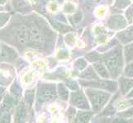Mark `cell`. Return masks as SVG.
<instances>
[{"instance_id":"1","label":"cell","mask_w":133,"mask_h":123,"mask_svg":"<svg viewBox=\"0 0 133 123\" xmlns=\"http://www.w3.org/2000/svg\"><path fill=\"white\" fill-rule=\"evenodd\" d=\"M55 34L43 18L34 14H15L8 25L0 29V41L15 47L20 53L33 48L50 52Z\"/></svg>"},{"instance_id":"2","label":"cell","mask_w":133,"mask_h":123,"mask_svg":"<svg viewBox=\"0 0 133 123\" xmlns=\"http://www.w3.org/2000/svg\"><path fill=\"white\" fill-rule=\"evenodd\" d=\"M102 60L108 68L111 78H119L124 66V55L122 47L117 45L115 48L108 51L103 54Z\"/></svg>"},{"instance_id":"3","label":"cell","mask_w":133,"mask_h":123,"mask_svg":"<svg viewBox=\"0 0 133 123\" xmlns=\"http://www.w3.org/2000/svg\"><path fill=\"white\" fill-rule=\"evenodd\" d=\"M84 93L91 105V110L95 114H98L103 110L112 96V94L108 91L94 88H86Z\"/></svg>"},{"instance_id":"4","label":"cell","mask_w":133,"mask_h":123,"mask_svg":"<svg viewBox=\"0 0 133 123\" xmlns=\"http://www.w3.org/2000/svg\"><path fill=\"white\" fill-rule=\"evenodd\" d=\"M58 97L57 85L40 82L37 85L36 95V110L38 111L45 103L56 100Z\"/></svg>"},{"instance_id":"5","label":"cell","mask_w":133,"mask_h":123,"mask_svg":"<svg viewBox=\"0 0 133 123\" xmlns=\"http://www.w3.org/2000/svg\"><path fill=\"white\" fill-rule=\"evenodd\" d=\"M79 84L85 88H94V89H103L105 91L114 94L118 90V83L115 80H106V79H98V80H79Z\"/></svg>"},{"instance_id":"6","label":"cell","mask_w":133,"mask_h":123,"mask_svg":"<svg viewBox=\"0 0 133 123\" xmlns=\"http://www.w3.org/2000/svg\"><path fill=\"white\" fill-rule=\"evenodd\" d=\"M69 102L71 106L79 108V110H91V105L83 90L79 89L70 94Z\"/></svg>"},{"instance_id":"7","label":"cell","mask_w":133,"mask_h":123,"mask_svg":"<svg viewBox=\"0 0 133 123\" xmlns=\"http://www.w3.org/2000/svg\"><path fill=\"white\" fill-rule=\"evenodd\" d=\"M19 60L18 53L14 48L5 44H0V62L17 64Z\"/></svg>"},{"instance_id":"8","label":"cell","mask_w":133,"mask_h":123,"mask_svg":"<svg viewBox=\"0 0 133 123\" xmlns=\"http://www.w3.org/2000/svg\"><path fill=\"white\" fill-rule=\"evenodd\" d=\"M15 76L14 67L11 65L2 64L0 65V85L7 86L12 81Z\"/></svg>"},{"instance_id":"9","label":"cell","mask_w":133,"mask_h":123,"mask_svg":"<svg viewBox=\"0 0 133 123\" xmlns=\"http://www.w3.org/2000/svg\"><path fill=\"white\" fill-rule=\"evenodd\" d=\"M29 108L25 102H20L15 108L13 123H26L29 116Z\"/></svg>"},{"instance_id":"10","label":"cell","mask_w":133,"mask_h":123,"mask_svg":"<svg viewBox=\"0 0 133 123\" xmlns=\"http://www.w3.org/2000/svg\"><path fill=\"white\" fill-rule=\"evenodd\" d=\"M127 24V20L121 15H112L107 21V25L110 29L114 30H119L126 28Z\"/></svg>"},{"instance_id":"11","label":"cell","mask_w":133,"mask_h":123,"mask_svg":"<svg viewBox=\"0 0 133 123\" xmlns=\"http://www.w3.org/2000/svg\"><path fill=\"white\" fill-rule=\"evenodd\" d=\"M20 99H18L15 96H13L11 94H6L0 104V110H8V111H13L14 108L19 103Z\"/></svg>"},{"instance_id":"12","label":"cell","mask_w":133,"mask_h":123,"mask_svg":"<svg viewBox=\"0 0 133 123\" xmlns=\"http://www.w3.org/2000/svg\"><path fill=\"white\" fill-rule=\"evenodd\" d=\"M118 88L122 96L126 95L130 92L133 88V78L126 76H120L118 78Z\"/></svg>"},{"instance_id":"13","label":"cell","mask_w":133,"mask_h":123,"mask_svg":"<svg viewBox=\"0 0 133 123\" xmlns=\"http://www.w3.org/2000/svg\"><path fill=\"white\" fill-rule=\"evenodd\" d=\"M13 9L22 15L28 14L31 12V7L26 0H12Z\"/></svg>"},{"instance_id":"14","label":"cell","mask_w":133,"mask_h":123,"mask_svg":"<svg viewBox=\"0 0 133 123\" xmlns=\"http://www.w3.org/2000/svg\"><path fill=\"white\" fill-rule=\"evenodd\" d=\"M95 113L92 110H79L77 112L75 121L78 123H90L93 121V117Z\"/></svg>"},{"instance_id":"15","label":"cell","mask_w":133,"mask_h":123,"mask_svg":"<svg viewBox=\"0 0 133 123\" xmlns=\"http://www.w3.org/2000/svg\"><path fill=\"white\" fill-rule=\"evenodd\" d=\"M117 38L120 42L124 44L133 42V26L119 32L117 35Z\"/></svg>"},{"instance_id":"16","label":"cell","mask_w":133,"mask_h":123,"mask_svg":"<svg viewBox=\"0 0 133 123\" xmlns=\"http://www.w3.org/2000/svg\"><path fill=\"white\" fill-rule=\"evenodd\" d=\"M80 80H94L100 79L99 76L97 74V72L94 70L93 66H88L79 75Z\"/></svg>"},{"instance_id":"17","label":"cell","mask_w":133,"mask_h":123,"mask_svg":"<svg viewBox=\"0 0 133 123\" xmlns=\"http://www.w3.org/2000/svg\"><path fill=\"white\" fill-rule=\"evenodd\" d=\"M93 67L94 68V70L96 71V72H97V74L99 76V77H101V78L106 79V80L111 78L108 68L104 65V63L103 62H95V63H94Z\"/></svg>"},{"instance_id":"18","label":"cell","mask_w":133,"mask_h":123,"mask_svg":"<svg viewBox=\"0 0 133 123\" xmlns=\"http://www.w3.org/2000/svg\"><path fill=\"white\" fill-rule=\"evenodd\" d=\"M57 93H58V96L62 101L66 102L70 99L69 89L65 83H59L57 85Z\"/></svg>"},{"instance_id":"19","label":"cell","mask_w":133,"mask_h":123,"mask_svg":"<svg viewBox=\"0 0 133 123\" xmlns=\"http://www.w3.org/2000/svg\"><path fill=\"white\" fill-rule=\"evenodd\" d=\"M35 94H36L35 89H30L26 90L25 94H24V102L26 105L31 108L34 103Z\"/></svg>"},{"instance_id":"20","label":"cell","mask_w":133,"mask_h":123,"mask_svg":"<svg viewBox=\"0 0 133 123\" xmlns=\"http://www.w3.org/2000/svg\"><path fill=\"white\" fill-rule=\"evenodd\" d=\"M123 55L127 63L133 61V42L127 44L123 49Z\"/></svg>"},{"instance_id":"21","label":"cell","mask_w":133,"mask_h":123,"mask_svg":"<svg viewBox=\"0 0 133 123\" xmlns=\"http://www.w3.org/2000/svg\"><path fill=\"white\" fill-rule=\"evenodd\" d=\"M10 94L13 96H15L18 99L22 98V89L21 87V85H19L17 81H14L11 85L10 88Z\"/></svg>"},{"instance_id":"22","label":"cell","mask_w":133,"mask_h":123,"mask_svg":"<svg viewBox=\"0 0 133 123\" xmlns=\"http://www.w3.org/2000/svg\"><path fill=\"white\" fill-rule=\"evenodd\" d=\"M12 111L0 110V123H11Z\"/></svg>"},{"instance_id":"23","label":"cell","mask_w":133,"mask_h":123,"mask_svg":"<svg viewBox=\"0 0 133 123\" xmlns=\"http://www.w3.org/2000/svg\"><path fill=\"white\" fill-rule=\"evenodd\" d=\"M87 67H88V61L85 60V59L83 58H78L74 62V67L78 71H84Z\"/></svg>"},{"instance_id":"24","label":"cell","mask_w":133,"mask_h":123,"mask_svg":"<svg viewBox=\"0 0 133 123\" xmlns=\"http://www.w3.org/2000/svg\"><path fill=\"white\" fill-rule=\"evenodd\" d=\"M116 115L122 118H125V119H131L133 117V106L126 108L125 110L117 112Z\"/></svg>"},{"instance_id":"25","label":"cell","mask_w":133,"mask_h":123,"mask_svg":"<svg viewBox=\"0 0 133 123\" xmlns=\"http://www.w3.org/2000/svg\"><path fill=\"white\" fill-rule=\"evenodd\" d=\"M11 19V13L2 12H0V29L3 28L4 26L8 23V21Z\"/></svg>"},{"instance_id":"26","label":"cell","mask_w":133,"mask_h":123,"mask_svg":"<svg viewBox=\"0 0 133 123\" xmlns=\"http://www.w3.org/2000/svg\"><path fill=\"white\" fill-rule=\"evenodd\" d=\"M85 58L87 59V61H89L90 62L95 63L98 62H101V56L97 52H90L88 54H86Z\"/></svg>"},{"instance_id":"27","label":"cell","mask_w":133,"mask_h":123,"mask_svg":"<svg viewBox=\"0 0 133 123\" xmlns=\"http://www.w3.org/2000/svg\"><path fill=\"white\" fill-rule=\"evenodd\" d=\"M65 85L68 87L69 89H70L72 91H76V90H79V83L75 80H72V79H67L65 82Z\"/></svg>"},{"instance_id":"28","label":"cell","mask_w":133,"mask_h":123,"mask_svg":"<svg viewBox=\"0 0 133 123\" xmlns=\"http://www.w3.org/2000/svg\"><path fill=\"white\" fill-rule=\"evenodd\" d=\"M130 3V0H116L115 3H114L113 7L117 9H123L129 5Z\"/></svg>"},{"instance_id":"29","label":"cell","mask_w":133,"mask_h":123,"mask_svg":"<svg viewBox=\"0 0 133 123\" xmlns=\"http://www.w3.org/2000/svg\"><path fill=\"white\" fill-rule=\"evenodd\" d=\"M124 76L133 78V61L128 62L124 69Z\"/></svg>"},{"instance_id":"30","label":"cell","mask_w":133,"mask_h":123,"mask_svg":"<svg viewBox=\"0 0 133 123\" xmlns=\"http://www.w3.org/2000/svg\"><path fill=\"white\" fill-rule=\"evenodd\" d=\"M127 21L129 24H133V6L129 7L125 12Z\"/></svg>"},{"instance_id":"31","label":"cell","mask_w":133,"mask_h":123,"mask_svg":"<svg viewBox=\"0 0 133 123\" xmlns=\"http://www.w3.org/2000/svg\"><path fill=\"white\" fill-rule=\"evenodd\" d=\"M76 114H77V111L75 110V108L70 105V107L67 110V116L69 118V121H71L74 120L75 118Z\"/></svg>"},{"instance_id":"32","label":"cell","mask_w":133,"mask_h":123,"mask_svg":"<svg viewBox=\"0 0 133 123\" xmlns=\"http://www.w3.org/2000/svg\"><path fill=\"white\" fill-rule=\"evenodd\" d=\"M75 5H74V4L70 3H66L63 7V11L65 12V13H72V12H75Z\"/></svg>"},{"instance_id":"33","label":"cell","mask_w":133,"mask_h":123,"mask_svg":"<svg viewBox=\"0 0 133 123\" xmlns=\"http://www.w3.org/2000/svg\"><path fill=\"white\" fill-rule=\"evenodd\" d=\"M65 42L68 45H70V46H72L73 44H74L75 43V36L74 35H66V37H65Z\"/></svg>"},{"instance_id":"34","label":"cell","mask_w":133,"mask_h":123,"mask_svg":"<svg viewBox=\"0 0 133 123\" xmlns=\"http://www.w3.org/2000/svg\"><path fill=\"white\" fill-rule=\"evenodd\" d=\"M67 56H68V52L65 51V50H61V51H59L58 53V58L61 59L65 58H67Z\"/></svg>"},{"instance_id":"35","label":"cell","mask_w":133,"mask_h":123,"mask_svg":"<svg viewBox=\"0 0 133 123\" xmlns=\"http://www.w3.org/2000/svg\"><path fill=\"white\" fill-rule=\"evenodd\" d=\"M73 19H74V21L76 22V23H79V22L81 21V14L80 12H77L73 16Z\"/></svg>"},{"instance_id":"36","label":"cell","mask_w":133,"mask_h":123,"mask_svg":"<svg viewBox=\"0 0 133 123\" xmlns=\"http://www.w3.org/2000/svg\"><path fill=\"white\" fill-rule=\"evenodd\" d=\"M125 98H127V99H133V88H132V89L130 91V92L126 95Z\"/></svg>"},{"instance_id":"37","label":"cell","mask_w":133,"mask_h":123,"mask_svg":"<svg viewBox=\"0 0 133 123\" xmlns=\"http://www.w3.org/2000/svg\"><path fill=\"white\" fill-rule=\"evenodd\" d=\"M6 90V89H5V86H0V95H2L3 93H4V91Z\"/></svg>"},{"instance_id":"38","label":"cell","mask_w":133,"mask_h":123,"mask_svg":"<svg viewBox=\"0 0 133 123\" xmlns=\"http://www.w3.org/2000/svg\"><path fill=\"white\" fill-rule=\"evenodd\" d=\"M7 0H0V5H3V4L6 3Z\"/></svg>"},{"instance_id":"39","label":"cell","mask_w":133,"mask_h":123,"mask_svg":"<svg viewBox=\"0 0 133 123\" xmlns=\"http://www.w3.org/2000/svg\"><path fill=\"white\" fill-rule=\"evenodd\" d=\"M55 1L58 2L59 3H63V1H64V0H55Z\"/></svg>"},{"instance_id":"40","label":"cell","mask_w":133,"mask_h":123,"mask_svg":"<svg viewBox=\"0 0 133 123\" xmlns=\"http://www.w3.org/2000/svg\"><path fill=\"white\" fill-rule=\"evenodd\" d=\"M3 96H2V95H0V103H1V102H2V100H3Z\"/></svg>"},{"instance_id":"41","label":"cell","mask_w":133,"mask_h":123,"mask_svg":"<svg viewBox=\"0 0 133 123\" xmlns=\"http://www.w3.org/2000/svg\"><path fill=\"white\" fill-rule=\"evenodd\" d=\"M70 123H78V122H77V121H75V120H73V121H70Z\"/></svg>"},{"instance_id":"42","label":"cell","mask_w":133,"mask_h":123,"mask_svg":"<svg viewBox=\"0 0 133 123\" xmlns=\"http://www.w3.org/2000/svg\"><path fill=\"white\" fill-rule=\"evenodd\" d=\"M131 123H133V117L131 119Z\"/></svg>"},{"instance_id":"43","label":"cell","mask_w":133,"mask_h":123,"mask_svg":"<svg viewBox=\"0 0 133 123\" xmlns=\"http://www.w3.org/2000/svg\"><path fill=\"white\" fill-rule=\"evenodd\" d=\"M28 123H33V122H31V121H30V122H28Z\"/></svg>"}]
</instances>
